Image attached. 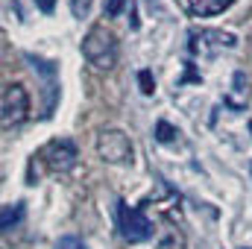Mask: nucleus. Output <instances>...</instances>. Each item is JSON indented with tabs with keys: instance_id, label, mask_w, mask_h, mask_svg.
<instances>
[{
	"instance_id": "f257e3e1",
	"label": "nucleus",
	"mask_w": 252,
	"mask_h": 249,
	"mask_svg": "<svg viewBox=\"0 0 252 249\" xmlns=\"http://www.w3.org/2000/svg\"><path fill=\"white\" fill-rule=\"evenodd\" d=\"M118 38L106 27H91L82 38V56L94 70H112L118 64Z\"/></svg>"
},
{
	"instance_id": "f03ea898",
	"label": "nucleus",
	"mask_w": 252,
	"mask_h": 249,
	"mask_svg": "<svg viewBox=\"0 0 252 249\" xmlns=\"http://www.w3.org/2000/svg\"><path fill=\"white\" fill-rule=\"evenodd\" d=\"M97 156L106 164H129L132 161V141L124 129H103L97 135Z\"/></svg>"
},
{
	"instance_id": "7ed1b4c3",
	"label": "nucleus",
	"mask_w": 252,
	"mask_h": 249,
	"mask_svg": "<svg viewBox=\"0 0 252 249\" xmlns=\"http://www.w3.org/2000/svg\"><path fill=\"white\" fill-rule=\"evenodd\" d=\"M118 229H121V238L129 244H141V241H150L153 238V223L150 217L141 211V208H129L126 202H118Z\"/></svg>"
},
{
	"instance_id": "20e7f679",
	"label": "nucleus",
	"mask_w": 252,
	"mask_h": 249,
	"mask_svg": "<svg viewBox=\"0 0 252 249\" xmlns=\"http://www.w3.org/2000/svg\"><path fill=\"white\" fill-rule=\"evenodd\" d=\"M38 156H41V161H44L53 173H67V170H73L76 161H79L76 144H73L70 138H53V141H47Z\"/></svg>"
},
{
	"instance_id": "39448f33",
	"label": "nucleus",
	"mask_w": 252,
	"mask_h": 249,
	"mask_svg": "<svg viewBox=\"0 0 252 249\" xmlns=\"http://www.w3.org/2000/svg\"><path fill=\"white\" fill-rule=\"evenodd\" d=\"M0 118H3V126H18L27 121V112H30V94L24 85L18 82H9L3 88V97H0Z\"/></svg>"
},
{
	"instance_id": "423d86ee",
	"label": "nucleus",
	"mask_w": 252,
	"mask_h": 249,
	"mask_svg": "<svg viewBox=\"0 0 252 249\" xmlns=\"http://www.w3.org/2000/svg\"><path fill=\"white\" fill-rule=\"evenodd\" d=\"M24 59L44 79V118H50L53 115V106L59 100V67L53 62H47V59H41V56H32V53H27Z\"/></svg>"
},
{
	"instance_id": "0eeeda50",
	"label": "nucleus",
	"mask_w": 252,
	"mask_h": 249,
	"mask_svg": "<svg viewBox=\"0 0 252 249\" xmlns=\"http://www.w3.org/2000/svg\"><path fill=\"white\" fill-rule=\"evenodd\" d=\"M190 53H199V56H214L217 50L223 47H238V38L232 32H220V30H199V32H190Z\"/></svg>"
},
{
	"instance_id": "6e6552de",
	"label": "nucleus",
	"mask_w": 252,
	"mask_h": 249,
	"mask_svg": "<svg viewBox=\"0 0 252 249\" xmlns=\"http://www.w3.org/2000/svg\"><path fill=\"white\" fill-rule=\"evenodd\" d=\"M235 0H185L188 12L193 18H211V15H220L223 9H229Z\"/></svg>"
},
{
	"instance_id": "1a4fd4ad",
	"label": "nucleus",
	"mask_w": 252,
	"mask_h": 249,
	"mask_svg": "<svg viewBox=\"0 0 252 249\" xmlns=\"http://www.w3.org/2000/svg\"><path fill=\"white\" fill-rule=\"evenodd\" d=\"M24 214H27V205H24V202H9V205H3V211H0V229H3V232H12V229L24 220Z\"/></svg>"
},
{
	"instance_id": "9d476101",
	"label": "nucleus",
	"mask_w": 252,
	"mask_h": 249,
	"mask_svg": "<svg viewBox=\"0 0 252 249\" xmlns=\"http://www.w3.org/2000/svg\"><path fill=\"white\" fill-rule=\"evenodd\" d=\"M158 249H188V241H185V235H182V232L170 229V232L158 241Z\"/></svg>"
},
{
	"instance_id": "9b49d317",
	"label": "nucleus",
	"mask_w": 252,
	"mask_h": 249,
	"mask_svg": "<svg viewBox=\"0 0 252 249\" xmlns=\"http://www.w3.org/2000/svg\"><path fill=\"white\" fill-rule=\"evenodd\" d=\"M176 138H179V129L173 124H167V121H158V124H156V141L170 144V141H176Z\"/></svg>"
},
{
	"instance_id": "f8f14e48",
	"label": "nucleus",
	"mask_w": 252,
	"mask_h": 249,
	"mask_svg": "<svg viewBox=\"0 0 252 249\" xmlns=\"http://www.w3.org/2000/svg\"><path fill=\"white\" fill-rule=\"evenodd\" d=\"M138 85H141V94H153L156 91V79H153V73L150 70H138Z\"/></svg>"
},
{
	"instance_id": "ddd939ff",
	"label": "nucleus",
	"mask_w": 252,
	"mask_h": 249,
	"mask_svg": "<svg viewBox=\"0 0 252 249\" xmlns=\"http://www.w3.org/2000/svg\"><path fill=\"white\" fill-rule=\"evenodd\" d=\"M53 249H85V244H82L76 235H64V238L56 241V247H53Z\"/></svg>"
},
{
	"instance_id": "4468645a",
	"label": "nucleus",
	"mask_w": 252,
	"mask_h": 249,
	"mask_svg": "<svg viewBox=\"0 0 252 249\" xmlns=\"http://www.w3.org/2000/svg\"><path fill=\"white\" fill-rule=\"evenodd\" d=\"M124 9H126V0H106V6H103V15H106V18H118Z\"/></svg>"
},
{
	"instance_id": "2eb2a0df",
	"label": "nucleus",
	"mask_w": 252,
	"mask_h": 249,
	"mask_svg": "<svg viewBox=\"0 0 252 249\" xmlns=\"http://www.w3.org/2000/svg\"><path fill=\"white\" fill-rule=\"evenodd\" d=\"M88 9H91V0H70V12H73V18H85Z\"/></svg>"
},
{
	"instance_id": "dca6fc26",
	"label": "nucleus",
	"mask_w": 252,
	"mask_h": 249,
	"mask_svg": "<svg viewBox=\"0 0 252 249\" xmlns=\"http://www.w3.org/2000/svg\"><path fill=\"white\" fill-rule=\"evenodd\" d=\"M35 3H38V9H41L44 15H50V12H53V6H56L53 0H35Z\"/></svg>"
}]
</instances>
